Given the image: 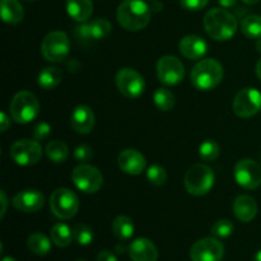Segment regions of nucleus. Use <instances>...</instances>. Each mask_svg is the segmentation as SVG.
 I'll return each mask as SVG.
<instances>
[{"label": "nucleus", "mask_w": 261, "mask_h": 261, "mask_svg": "<svg viewBox=\"0 0 261 261\" xmlns=\"http://www.w3.org/2000/svg\"><path fill=\"white\" fill-rule=\"evenodd\" d=\"M116 17L122 28L137 32L149 24L150 8L143 0H124L117 8Z\"/></svg>", "instance_id": "1"}, {"label": "nucleus", "mask_w": 261, "mask_h": 261, "mask_svg": "<svg viewBox=\"0 0 261 261\" xmlns=\"http://www.w3.org/2000/svg\"><path fill=\"white\" fill-rule=\"evenodd\" d=\"M236 17L224 8L211 9L204 17V28L206 33L216 41H227L237 32Z\"/></svg>", "instance_id": "2"}, {"label": "nucleus", "mask_w": 261, "mask_h": 261, "mask_svg": "<svg viewBox=\"0 0 261 261\" xmlns=\"http://www.w3.org/2000/svg\"><path fill=\"white\" fill-rule=\"evenodd\" d=\"M223 66L216 59L200 60L191 70V83L199 91H212L222 82Z\"/></svg>", "instance_id": "3"}, {"label": "nucleus", "mask_w": 261, "mask_h": 261, "mask_svg": "<svg viewBox=\"0 0 261 261\" xmlns=\"http://www.w3.org/2000/svg\"><path fill=\"white\" fill-rule=\"evenodd\" d=\"M9 111L15 122L28 124L37 117L40 112V102L32 92L20 91L13 97Z\"/></svg>", "instance_id": "4"}, {"label": "nucleus", "mask_w": 261, "mask_h": 261, "mask_svg": "<svg viewBox=\"0 0 261 261\" xmlns=\"http://www.w3.org/2000/svg\"><path fill=\"white\" fill-rule=\"evenodd\" d=\"M214 172L211 167L196 163L191 166L185 175V188L194 196H203L212 190L214 185Z\"/></svg>", "instance_id": "5"}, {"label": "nucleus", "mask_w": 261, "mask_h": 261, "mask_svg": "<svg viewBox=\"0 0 261 261\" xmlns=\"http://www.w3.org/2000/svg\"><path fill=\"white\" fill-rule=\"evenodd\" d=\"M70 50V40L68 35L61 31H53L43 38L41 43V53L43 58L51 63H61L68 56Z\"/></svg>", "instance_id": "6"}, {"label": "nucleus", "mask_w": 261, "mask_h": 261, "mask_svg": "<svg viewBox=\"0 0 261 261\" xmlns=\"http://www.w3.org/2000/svg\"><path fill=\"white\" fill-rule=\"evenodd\" d=\"M50 209L60 219H70L78 213L79 199L66 188L56 189L50 196Z\"/></svg>", "instance_id": "7"}, {"label": "nucleus", "mask_w": 261, "mask_h": 261, "mask_svg": "<svg viewBox=\"0 0 261 261\" xmlns=\"http://www.w3.org/2000/svg\"><path fill=\"white\" fill-rule=\"evenodd\" d=\"M71 180L76 189L86 194H94L103 185L101 171L91 165H79L71 173Z\"/></svg>", "instance_id": "8"}, {"label": "nucleus", "mask_w": 261, "mask_h": 261, "mask_svg": "<svg viewBox=\"0 0 261 261\" xmlns=\"http://www.w3.org/2000/svg\"><path fill=\"white\" fill-rule=\"evenodd\" d=\"M116 87L120 93L127 98H138L143 94L145 89L144 78L132 68H122L117 71Z\"/></svg>", "instance_id": "9"}, {"label": "nucleus", "mask_w": 261, "mask_h": 261, "mask_svg": "<svg viewBox=\"0 0 261 261\" xmlns=\"http://www.w3.org/2000/svg\"><path fill=\"white\" fill-rule=\"evenodd\" d=\"M233 176L241 188L255 190L261 185V166L251 158H245L236 163Z\"/></svg>", "instance_id": "10"}, {"label": "nucleus", "mask_w": 261, "mask_h": 261, "mask_svg": "<svg viewBox=\"0 0 261 261\" xmlns=\"http://www.w3.org/2000/svg\"><path fill=\"white\" fill-rule=\"evenodd\" d=\"M233 112L239 117H252L261 110V93L255 88H244L233 98Z\"/></svg>", "instance_id": "11"}, {"label": "nucleus", "mask_w": 261, "mask_h": 261, "mask_svg": "<svg viewBox=\"0 0 261 261\" xmlns=\"http://www.w3.org/2000/svg\"><path fill=\"white\" fill-rule=\"evenodd\" d=\"M42 148L37 140L22 139L10 148V157L19 166H33L41 160Z\"/></svg>", "instance_id": "12"}, {"label": "nucleus", "mask_w": 261, "mask_h": 261, "mask_svg": "<svg viewBox=\"0 0 261 261\" xmlns=\"http://www.w3.org/2000/svg\"><path fill=\"white\" fill-rule=\"evenodd\" d=\"M224 257V246L216 237H205L191 246V261H222Z\"/></svg>", "instance_id": "13"}, {"label": "nucleus", "mask_w": 261, "mask_h": 261, "mask_svg": "<svg viewBox=\"0 0 261 261\" xmlns=\"http://www.w3.org/2000/svg\"><path fill=\"white\" fill-rule=\"evenodd\" d=\"M185 75V66L176 56L166 55L158 60L157 76L166 86H176Z\"/></svg>", "instance_id": "14"}, {"label": "nucleus", "mask_w": 261, "mask_h": 261, "mask_svg": "<svg viewBox=\"0 0 261 261\" xmlns=\"http://www.w3.org/2000/svg\"><path fill=\"white\" fill-rule=\"evenodd\" d=\"M112 25L105 18L93 19L92 22L82 23L76 25L74 35L81 41H98L106 38L111 33Z\"/></svg>", "instance_id": "15"}, {"label": "nucleus", "mask_w": 261, "mask_h": 261, "mask_svg": "<svg viewBox=\"0 0 261 261\" xmlns=\"http://www.w3.org/2000/svg\"><path fill=\"white\" fill-rule=\"evenodd\" d=\"M117 163H119V167L122 172L132 176L140 175L145 170V166H147V161H145L144 155L139 150L130 149V148L120 153L119 158H117Z\"/></svg>", "instance_id": "16"}, {"label": "nucleus", "mask_w": 261, "mask_h": 261, "mask_svg": "<svg viewBox=\"0 0 261 261\" xmlns=\"http://www.w3.org/2000/svg\"><path fill=\"white\" fill-rule=\"evenodd\" d=\"M12 203L15 209L23 213H35L42 208L45 198L37 190H23L13 198Z\"/></svg>", "instance_id": "17"}, {"label": "nucleus", "mask_w": 261, "mask_h": 261, "mask_svg": "<svg viewBox=\"0 0 261 261\" xmlns=\"http://www.w3.org/2000/svg\"><path fill=\"white\" fill-rule=\"evenodd\" d=\"M178 50L189 60H199L208 51V43L198 35H188L178 43Z\"/></svg>", "instance_id": "18"}, {"label": "nucleus", "mask_w": 261, "mask_h": 261, "mask_svg": "<svg viewBox=\"0 0 261 261\" xmlns=\"http://www.w3.org/2000/svg\"><path fill=\"white\" fill-rule=\"evenodd\" d=\"M132 261H157L158 250L155 245L148 239H137L127 247Z\"/></svg>", "instance_id": "19"}, {"label": "nucleus", "mask_w": 261, "mask_h": 261, "mask_svg": "<svg viewBox=\"0 0 261 261\" xmlns=\"http://www.w3.org/2000/svg\"><path fill=\"white\" fill-rule=\"evenodd\" d=\"M70 125L79 134H88L94 127V114L92 109L86 105L75 107L71 112Z\"/></svg>", "instance_id": "20"}, {"label": "nucleus", "mask_w": 261, "mask_h": 261, "mask_svg": "<svg viewBox=\"0 0 261 261\" xmlns=\"http://www.w3.org/2000/svg\"><path fill=\"white\" fill-rule=\"evenodd\" d=\"M233 214L239 221L251 222L257 214V204L254 198L249 195H240L233 201Z\"/></svg>", "instance_id": "21"}, {"label": "nucleus", "mask_w": 261, "mask_h": 261, "mask_svg": "<svg viewBox=\"0 0 261 261\" xmlns=\"http://www.w3.org/2000/svg\"><path fill=\"white\" fill-rule=\"evenodd\" d=\"M66 12L79 23H84L93 13L92 0H66Z\"/></svg>", "instance_id": "22"}, {"label": "nucleus", "mask_w": 261, "mask_h": 261, "mask_svg": "<svg viewBox=\"0 0 261 261\" xmlns=\"http://www.w3.org/2000/svg\"><path fill=\"white\" fill-rule=\"evenodd\" d=\"M24 10L18 0H2V18L8 24H17L22 22Z\"/></svg>", "instance_id": "23"}, {"label": "nucleus", "mask_w": 261, "mask_h": 261, "mask_svg": "<svg viewBox=\"0 0 261 261\" xmlns=\"http://www.w3.org/2000/svg\"><path fill=\"white\" fill-rule=\"evenodd\" d=\"M63 79V71L56 66H47L43 68L38 74V86L45 91H51L60 84Z\"/></svg>", "instance_id": "24"}, {"label": "nucleus", "mask_w": 261, "mask_h": 261, "mask_svg": "<svg viewBox=\"0 0 261 261\" xmlns=\"http://www.w3.org/2000/svg\"><path fill=\"white\" fill-rule=\"evenodd\" d=\"M134 231V222L129 217L119 216L112 222V232H114L115 237L120 241H126V240L132 239Z\"/></svg>", "instance_id": "25"}, {"label": "nucleus", "mask_w": 261, "mask_h": 261, "mask_svg": "<svg viewBox=\"0 0 261 261\" xmlns=\"http://www.w3.org/2000/svg\"><path fill=\"white\" fill-rule=\"evenodd\" d=\"M27 246L31 252H33L37 256H45L51 250V241L46 234L41 232L32 233L27 240Z\"/></svg>", "instance_id": "26"}, {"label": "nucleus", "mask_w": 261, "mask_h": 261, "mask_svg": "<svg viewBox=\"0 0 261 261\" xmlns=\"http://www.w3.org/2000/svg\"><path fill=\"white\" fill-rule=\"evenodd\" d=\"M73 231L65 223H56L51 229V241L58 247H68L73 241Z\"/></svg>", "instance_id": "27"}, {"label": "nucleus", "mask_w": 261, "mask_h": 261, "mask_svg": "<svg viewBox=\"0 0 261 261\" xmlns=\"http://www.w3.org/2000/svg\"><path fill=\"white\" fill-rule=\"evenodd\" d=\"M46 155L54 163H63L69 157V148L61 140H51L46 145Z\"/></svg>", "instance_id": "28"}, {"label": "nucleus", "mask_w": 261, "mask_h": 261, "mask_svg": "<svg viewBox=\"0 0 261 261\" xmlns=\"http://www.w3.org/2000/svg\"><path fill=\"white\" fill-rule=\"evenodd\" d=\"M241 32L247 38H261V15H246L241 22Z\"/></svg>", "instance_id": "29"}, {"label": "nucleus", "mask_w": 261, "mask_h": 261, "mask_svg": "<svg viewBox=\"0 0 261 261\" xmlns=\"http://www.w3.org/2000/svg\"><path fill=\"white\" fill-rule=\"evenodd\" d=\"M153 101L161 111H171L175 107V96L167 88H158L154 92Z\"/></svg>", "instance_id": "30"}, {"label": "nucleus", "mask_w": 261, "mask_h": 261, "mask_svg": "<svg viewBox=\"0 0 261 261\" xmlns=\"http://www.w3.org/2000/svg\"><path fill=\"white\" fill-rule=\"evenodd\" d=\"M219 153H221L219 145L214 140H206V142L201 143L200 148H199V155L201 160L206 161V162H214L219 157Z\"/></svg>", "instance_id": "31"}, {"label": "nucleus", "mask_w": 261, "mask_h": 261, "mask_svg": "<svg viewBox=\"0 0 261 261\" xmlns=\"http://www.w3.org/2000/svg\"><path fill=\"white\" fill-rule=\"evenodd\" d=\"M73 236L74 240L76 241V244L82 245V246H88L92 244L94 239L93 231H92L91 227H88L87 224H76L73 228Z\"/></svg>", "instance_id": "32"}, {"label": "nucleus", "mask_w": 261, "mask_h": 261, "mask_svg": "<svg viewBox=\"0 0 261 261\" xmlns=\"http://www.w3.org/2000/svg\"><path fill=\"white\" fill-rule=\"evenodd\" d=\"M233 229L234 226L231 221H228V219H221V221H217L212 226L211 233L216 239H228L233 233Z\"/></svg>", "instance_id": "33"}, {"label": "nucleus", "mask_w": 261, "mask_h": 261, "mask_svg": "<svg viewBox=\"0 0 261 261\" xmlns=\"http://www.w3.org/2000/svg\"><path fill=\"white\" fill-rule=\"evenodd\" d=\"M147 178L149 180L150 184L155 186L165 185L167 181V172L165 168L160 165H153L148 168L147 171Z\"/></svg>", "instance_id": "34"}, {"label": "nucleus", "mask_w": 261, "mask_h": 261, "mask_svg": "<svg viewBox=\"0 0 261 261\" xmlns=\"http://www.w3.org/2000/svg\"><path fill=\"white\" fill-rule=\"evenodd\" d=\"M92 157H93V150H92V148L87 144L78 145V147L75 148V150H74V158H75L78 162H88L89 160H92Z\"/></svg>", "instance_id": "35"}, {"label": "nucleus", "mask_w": 261, "mask_h": 261, "mask_svg": "<svg viewBox=\"0 0 261 261\" xmlns=\"http://www.w3.org/2000/svg\"><path fill=\"white\" fill-rule=\"evenodd\" d=\"M50 134H51V126L45 121L38 122V124L35 126V129H33V138H35V140H37V142L38 140L47 139Z\"/></svg>", "instance_id": "36"}, {"label": "nucleus", "mask_w": 261, "mask_h": 261, "mask_svg": "<svg viewBox=\"0 0 261 261\" xmlns=\"http://www.w3.org/2000/svg\"><path fill=\"white\" fill-rule=\"evenodd\" d=\"M180 3L185 9L198 12V10L204 9L208 5L209 0H180Z\"/></svg>", "instance_id": "37"}, {"label": "nucleus", "mask_w": 261, "mask_h": 261, "mask_svg": "<svg viewBox=\"0 0 261 261\" xmlns=\"http://www.w3.org/2000/svg\"><path fill=\"white\" fill-rule=\"evenodd\" d=\"M97 261H119V260H117V257L115 256L111 251L103 250V251H101L98 255H97Z\"/></svg>", "instance_id": "38"}, {"label": "nucleus", "mask_w": 261, "mask_h": 261, "mask_svg": "<svg viewBox=\"0 0 261 261\" xmlns=\"http://www.w3.org/2000/svg\"><path fill=\"white\" fill-rule=\"evenodd\" d=\"M10 125V120L8 117V115L5 112H2L0 114V127H2V132H5V130L9 127Z\"/></svg>", "instance_id": "39"}, {"label": "nucleus", "mask_w": 261, "mask_h": 261, "mask_svg": "<svg viewBox=\"0 0 261 261\" xmlns=\"http://www.w3.org/2000/svg\"><path fill=\"white\" fill-rule=\"evenodd\" d=\"M0 198H2V205H3V208H2V214H0V217H4V214H5V212H7V205H8V199H7V195H5V193L4 191L2 190V193H0Z\"/></svg>", "instance_id": "40"}, {"label": "nucleus", "mask_w": 261, "mask_h": 261, "mask_svg": "<svg viewBox=\"0 0 261 261\" xmlns=\"http://www.w3.org/2000/svg\"><path fill=\"white\" fill-rule=\"evenodd\" d=\"M218 3L222 8L226 9V8H233L237 4V0H218Z\"/></svg>", "instance_id": "41"}, {"label": "nucleus", "mask_w": 261, "mask_h": 261, "mask_svg": "<svg viewBox=\"0 0 261 261\" xmlns=\"http://www.w3.org/2000/svg\"><path fill=\"white\" fill-rule=\"evenodd\" d=\"M162 8H163V5L161 4L160 2H157V0H154V2H153V7H152L153 12H160Z\"/></svg>", "instance_id": "42"}, {"label": "nucleus", "mask_w": 261, "mask_h": 261, "mask_svg": "<svg viewBox=\"0 0 261 261\" xmlns=\"http://www.w3.org/2000/svg\"><path fill=\"white\" fill-rule=\"evenodd\" d=\"M255 70H256L257 78L261 81V59H259V61L256 63V69H255Z\"/></svg>", "instance_id": "43"}, {"label": "nucleus", "mask_w": 261, "mask_h": 261, "mask_svg": "<svg viewBox=\"0 0 261 261\" xmlns=\"http://www.w3.org/2000/svg\"><path fill=\"white\" fill-rule=\"evenodd\" d=\"M242 2L246 3V4H257L261 0H242Z\"/></svg>", "instance_id": "44"}, {"label": "nucleus", "mask_w": 261, "mask_h": 261, "mask_svg": "<svg viewBox=\"0 0 261 261\" xmlns=\"http://www.w3.org/2000/svg\"><path fill=\"white\" fill-rule=\"evenodd\" d=\"M254 261H261V250L256 252V255L254 256Z\"/></svg>", "instance_id": "45"}, {"label": "nucleus", "mask_w": 261, "mask_h": 261, "mask_svg": "<svg viewBox=\"0 0 261 261\" xmlns=\"http://www.w3.org/2000/svg\"><path fill=\"white\" fill-rule=\"evenodd\" d=\"M124 247H125V246H121V245H117V246H116V251H117V252H124V251H125Z\"/></svg>", "instance_id": "46"}, {"label": "nucleus", "mask_w": 261, "mask_h": 261, "mask_svg": "<svg viewBox=\"0 0 261 261\" xmlns=\"http://www.w3.org/2000/svg\"><path fill=\"white\" fill-rule=\"evenodd\" d=\"M2 261H17V260L13 259V257H10V256H7V257H3Z\"/></svg>", "instance_id": "47"}, {"label": "nucleus", "mask_w": 261, "mask_h": 261, "mask_svg": "<svg viewBox=\"0 0 261 261\" xmlns=\"http://www.w3.org/2000/svg\"><path fill=\"white\" fill-rule=\"evenodd\" d=\"M257 50H259L261 53V38L259 40V42H257Z\"/></svg>", "instance_id": "48"}, {"label": "nucleus", "mask_w": 261, "mask_h": 261, "mask_svg": "<svg viewBox=\"0 0 261 261\" xmlns=\"http://www.w3.org/2000/svg\"><path fill=\"white\" fill-rule=\"evenodd\" d=\"M75 261H86V260H75Z\"/></svg>", "instance_id": "49"}, {"label": "nucleus", "mask_w": 261, "mask_h": 261, "mask_svg": "<svg viewBox=\"0 0 261 261\" xmlns=\"http://www.w3.org/2000/svg\"><path fill=\"white\" fill-rule=\"evenodd\" d=\"M27 2H33V0H27Z\"/></svg>", "instance_id": "50"}, {"label": "nucleus", "mask_w": 261, "mask_h": 261, "mask_svg": "<svg viewBox=\"0 0 261 261\" xmlns=\"http://www.w3.org/2000/svg\"><path fill=\"white\" fill-rule=\"evenodd\" d=\"M152 2H154V0H152Z\"/></svg>", "instance_id": "51"}]
</instances>
